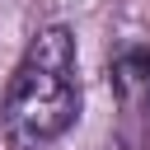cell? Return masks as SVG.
<instances>
[{
	"label": "cell",
	"instance_id": "cell-1",
	"mask_svg": "<svg viewBox=\"0 0 150 150\" xmlns=\"http://www.w3.org/2000/svg\"><path fill=\"white\" fill-rule=\"evenodd\" d=\"M80 117L75 33L66 23L38 28L0 98V141L9 150H42L61 141Z\"/></svg>",
	"mask_w": 150,
	"mask_h": 150
},
{
	"label": "cell",
	"instance_id": "cell-2",
	"mask_svg": "<svg viewBox=\"0 0 150 150\" xmlns=\"http://www.w3.org/2000/svg\"><path fill=\"white\" fill-rule=\"evenodd\" d=\"M112 89L127 108H150V47H127L112 56Z\"/></svg>",
	"mask_w": 150,
	"mask_h": 150
}]
</instances>
